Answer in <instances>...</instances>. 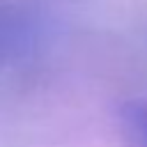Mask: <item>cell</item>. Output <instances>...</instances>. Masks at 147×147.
<instances>
[{"label": "cell", "mask_w": 147, "mask_h": 147, "mask_svg": "<svg viewBox=\"0 0 147 147\" xmlns=\"http://www.w3.org/2000/svg\"><path fill=\"white\" fill-rule=\"evenodd\" d=\"M119 126L129 147H147V101H126L119 108Z\"/></svg>", "instance_id": "cell-1"}]
</instances>
